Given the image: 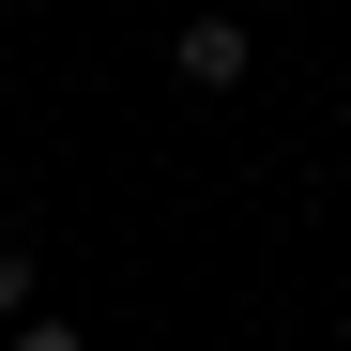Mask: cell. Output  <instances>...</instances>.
<instances>
[{"instance_id": "4", "label": "cell", "mask_w": 351, "mask_h": 351, "mask_svg": "<svg viewBox=\"0 0 351 351\" xmlns=\"http://www.w3.org/2000/svg\"><path fill=\"white\" fill-rule=\"evenodd\" d=\"M229 16H245V31H260V16H290V0H229Z\"/></svg>"}, {"instance_id": "3", "label": "cell", "mask_w": 351, "mask_h": 351, "mask_svg": "<svg viewBox=\"0 0 351 351\" xmlns=\"http://www.w3.org/2000/svg\"><path fill=\"white\" fill-rule=\"evenodd\" d=\"M0 351H92V336H77V321H46V306H31V321H0Z\"/></svg>"}, {"instance_id": "1", "label": "cell", "mask_w": 351, "mask_h": 351, "mask_svg": "<svg viewBox=\"0 0 351 351\" xmlns=\"http://www.w3.org/2000/svg\"><path fill=\"white\" fill-rule=\"evenodd\" d=\"M168 77L184 92H245V16H184L168 31Z\"/></svg>"}, {"instance_id": "2", "label": "cell", "mask_w": 351, "mask_h": 351, "mask_svg": "<svg viewBox=\"0 0 351 351\" xmlns=\"http://www.w3.org/2000/svg\"><path fill=\"white\" fill-rule=\"evenodd\" d=\"M0 321H31V229L0 214Z\"/></svg>"}]
</instances>
